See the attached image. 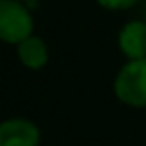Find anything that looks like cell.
<instances>
[{
    "mask_svg": "<svg viewBox=\"0 0 146 146\" xmlns=\"http://www.w3.org/2000/svg\"><path fill=\"white\" fill-rule=\"evenodd\" d=\"M18 2H28V0H18Z\"/></svg>",
    "mask_w": 146,
    "mask_h": 146,
    "instance_id": "cell-8",
    "label": "cell"
},
{
    "mask_svg": "<svg viewBox=\"0 0 146 146\" xmlns=\"http://www.w3.org/2000/svg\"><path fill=\"white\" fill-rule=\"evenodd\" d=\"M34 20L18 0H0V38L8 44H20L32 36Z\"/></svg>",
    "mask_w": 146,
    "mask_h": 146,
    "instance_id": "cell-2",
    "label": "cell"
},
{
    "mask_svg": "<svg viewBox=\"0 0 146 146\" xmlns=\"http://www.w3.org/2000/svg\"><path fill=\"white\" fill-rule=\"evenodd\" d=\"M142 16H144L142 20H146V2H144V6H142Z\"/></svg>",
    "mask_w": 146,
    "mask_h": 146,
    "instance_id": "cell-7",
    "label": "cell"
},
{
    "mask_svg": "<svg viewBox=\"0 0 146 146\" xmlns=\"http://www.w3.org/2000/svg\"><path fill=\"white\" fill-rule=\"evenodd\" d=\"M40 132L26 118H8L0 124V146H38Z\"/></svg>",
    "mask_w": 146,
    "mask_h": 146,
    "instance_id": "cell-3",
    "label": "cell"
},
{
    "mask_svg": "<svg viewBox=\"0 0 146 146\" xmlns=\"http://www.w3.org/2000/svg\"><path fill=\"white\" fill-rule=\"evenodd\" d=\"M96 2L106 10H126V8H132L134 4H138L140 0H96Z\"/></svg>",
    "mask_w": 146,
    "mask_h": 146,
    "instance_id": "cell-6",
    "label": "cell"
},
{
    "mask_svg": "<svg viewBox=\"0 0 146 146\" xmlns=\"http://www.w3.org/2000/svg\"><path fill=\"white\" fill-rule=\"evenodd\" d=\"M118 46L128 60L146 58V20H132L122 26Z\"/></svg>",
    "mask_w": 146,
    "mask_h": 146,
    "instance_id": "cell-4",
    "label": "cell"
},
{
    "mask_svg": "<svg viewBox=\"0 0 146 146\" xmlns=\"http://www.w3.org/2000/svg\"><path fill=\"white\" fill-rule=\"evenodd\" d=\"M16 46H18V58L26 68L40 70L48 62V48H46L42 38L32 34V36H28L26 40H22Z\"/></svg>",
    "mask_w": 146,
    "mask_h": 146,
    "instance_id": "cell-5",
    "label": "cell"
},
{
    "mask_svg": "<svg viewBox=\"0 0 146 146\" xmlns=\"http://www.w3.org/2000/svg\"><path fill=\"white\" fill-rule=\"evenodd\" d=\"M114 92L118 100L128 106L134 108L146 106V58L128 60L120 68L114 80Z\"/></svg>",
    "mask_w": 146,
    "mask_h": 146,
    "instance_id": "cell-1",
    "label": "cell"
}]
</instances>
